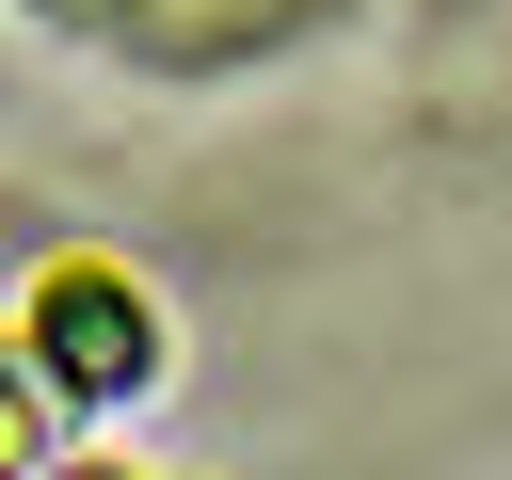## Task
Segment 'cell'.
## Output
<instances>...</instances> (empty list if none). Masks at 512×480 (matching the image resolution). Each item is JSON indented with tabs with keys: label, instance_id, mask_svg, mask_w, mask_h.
I'll use <instances>...</instances> for the list:
<instances>
[{
	"label": "cell",
	"instance_id": "obj_1",
	"mask_svg": "<svg viewBox=\"0 0 512 480\" xmlns=\"http://www.w3.org/2000/svg\"><path fill=\"white\" fill-rule=\"evenodd\" d=\"M16 368L64 384V400H128L160 368V304L112 272V256H48L32 272V320H16Z\"/></svg>",
	"mask_w": 512,
	"mask_h": 480
},
{
	"label": "cell",
	"instance_id": "obj_2",
	"mask_svg": "<svg viewBox=\"0 0 512 480\" xmlns=\"http://www.w3.org/2000/svg\"><path fill=\"white\" fill-rule=\"evenodd\" d=\"M32 400H48V384L0 352V480H48V432H32Z\"/></svg>",
	"mask_w": 512,
	"mask_h": 480
}]
</instances>
